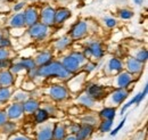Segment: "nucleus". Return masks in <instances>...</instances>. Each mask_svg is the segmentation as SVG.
<instances>
[{
  "label": "nucleus",
  "instance_id": "a878e982",
  "mask_svg": "<svg viewBox=\"0 0 148 140\" xmlns=\"http://www.w3.org/2000/svg\"><path fill=\"white\" fill-rule=\"evenodd\" d=\"M12 96V92L9 90V88L3 87L0 88V103H5L7 102Z\"/></svg>",
  "mask_w": 148,
  "mask_h": 140
},
{
  "label": "nucleus",
  "instance_id": "09e8293b",
  "mask_svg": "<svg viewBox=\"0 0 148 140\" xmlns=\"http://www.w3.org/2000/svg\"><path fill=\"white\" fill-rule=\"evenodd\" d=\"M143 1H144V0H134V2H136V3H138V5H141V3H143Z\"/></svg>",
  "mask_w": 148,
  "mask_h": 140
},
{
  "label": "nucleus",
  "instance_id": "bb28decb",
  "mask_svg": "<svg viewBox=\"0 0 148 140\" xmlns=\"http://www.w3.org/2000/svg\"><path fill=\"white\" fill-rule=\"evenodd\" d=\"M79 103L82 104L84 106H88V107H91L93 105V99L87 93V95H82L80 98H79Z\"/></svg>",
  "mask_w": 148,
  "mask_h": 140
},
{
  "label": "nucleus",
  "instance_id": "9b49d317",
  "mask_svg": "<svg viewBox=\"0 0 148 140\" xmlns=\"http://www.w3.org/2000/svg\"><path fill=\"white\" fill-rule=\"evenodd\" d=\"M86 53L92 55L93 57H96V58H101V57L104 56L103 47H101V45H100L99 42H92V43H90V45L88 46Z\"/></svg>",
  "mask_w": 148,
  "mask_h": 140
},
{
  "label": "nucleus",
  "instance_id": "79ce46f5",
  "mask_svg": "<svg viewBox=\"0 0 148 140\" xmlns=\"http://www.w3.org/2000/svg\"><path fill=\"white\" fill-rule=\"evenodd\" d=\"M25 98H26V95H25V93H21V92H18L17 95H15V99H16V100H19V99L24 100Z\"/></svg>",
  "mask_w": 148,
  "mask_h": 140
},
{
  "label": "nucleus",
  "instance_id": "4468645a",
  "mask_svg": "<svg viewBox=\"0 0 148 140\" xmlns=\"http://www.w3.org/2000/svg\"><path fill=\"white\" fill-rule=\"evenodd\" d=\"M71 16V12L66 8H60L57 12H55V18H54V23L60 24L64 23L67 18Z\"/></svg>",
  "mask_w": 148,
  "mask_h": 140
},
{
  "label": "nucleus",
  "instance_id": "c85d7f7f",
  "mask_svg": "<svg viewBox=\"0 0 148 140\" xmlns=\"http://www.w3.org/2000/svg\"><path fill=\"white\" fill-rule=\"evenodd\" d=\"M112 125H113V120H104L103 122L100 123L99 130H100L101 132H107V131H111Z\"/></svg>",
  "mask_w": 148,
  "mask_h": 140
},
{
  "label": "nucleus",
  "instance_id": "a19ab883",
  "mask_svg": "<svg viewBox=\"0 0 148 140\" xmlns=\"http://www.w3.org/2000/svg\"><path fill=\"white\" fill-rule=\"evenodd\" d=\"M9 46H10V41H9V39L2 38V40H1V43H0V47L5 48V47H9Z\"/></svg>",
  "mask_w": 148,
  "mask_h": 140
},
{
  "label": "nucleus",
  "instance_id": "ea45409f",
  "mask_svg": "<svg viewBox=\"0 0 148 140\" xmlns=\"http://www.w3.org/2000/svg\"><path fill=\"white\" fill-rule=\"evenodd\" d=\"M10 67V60L9 59H5L0 62V69H7Z\"/></svg>",
  "mask_w": 148,
  "mask_h": 140
},
{
  "label": "nucleus",
  "instance_id": "2f4dec72",
  "mask_svg": "<svg viewBox=\"0 0 148 140\" xmlns=\"http://www.w3.org/2000/svg\"><path fill=\"white\" fill-rule=\"evenodd\" d=\"M120 16L123 19H129L133 16V13L129 9H122V10H120Z\"/></svg>",
  "mask_w": 148,
  "mask_h": 140
},
{
  "label": "nucleus",
  "instance_id": "473e14b6",
  "mask_svg": "<svg viewBox=\"0 0 148 140\" xmlns=\"http://www.w3.org/2000/svg\"><path fill=\"white\" fill-rule=\"evenodd\" d=\"M2 126H3V132L5 133H9V132L14 131V129H15V124L13 122H6Z\"/></svg>",
  "mask_w": 148,
  "mask_h": 140
},
{
  "label": "nucleus",
  "instance_id": "c756f323",
  "mask_svg": "<svg viewBox=\"0 0 148 140\" xmlns=\"http://www.w3.org/2000/svg\"><path fill=\"white\" fill-rule=\"evenodd\" d=\"M147 58H148V51L146 49L140 50L139 53L137 54V56H136V59L139 60L140 63H145V62L147 60Z\"/></svg>",
  "mask_w": 148,
  "mask_h": 140
},
{
  "label": "nucleus",
  "instance_id": "4c0bfd02",
  "mask_svg": "<svg viewBox=\"0 0 148 140\" xmlns=\"http://www.w3.org/2000/svg\"><path fill=\"white\" fill-rule=\"evenodd\" d=\"M6 122H7V114L6 112L0 110V126H2Z\"/></svg>",
  "mask_w": 148,
  "mask_h": 140
},
{
  "label": "nucleus",
  "instance_id": "ddd939ff",
  "mask_svg": "<svg viewBox=\"0 0 148 140\" xmlns=\"http://www.w3.org/2000/svg\"><path fill=\"white\" fill-rule=\"evenodd\" d=\"M13 83H14L13 73L9 72V71H1L0 72V86L8 88Z\"/></svg>",
  "mask_w": 148,
  "mask_h": 140
},
{
  "label": "nucleus",
  "instance_id": "a211bd4d",
  "mask_svg": "<svg viewBox=\"0 0 148 140\" xmlns=\"http://www.w3.org/2000/svg\"><path fill=\"white\" fill-rule=\"evenodd\" d=\"M39 109V103L37 100L29 99L23 104V110L26 113H34Z\"/></svg>",
  "mask_w": 148,
  "mask_h": 140
},
{
  "label": "nucleus",
  "instance_id": "6ab92c4d",
  "mask_svg": "<svg viewBox=\"0 0 148 140\" xmlns=\"http://www.w3.org/2000/svg\"><path fill=\"white\" fill-rule=\"evenodd\" d=\"M104 92V88L101 86H98V84H92L88 88V95L95 99V98H99Z\"/></svg>",
  "mask_w": 148,
  "mask_h": 140
},
{
  "label": "nucleus",
  "instance_id": "7c9ffc66",
  "mask_svg": "<svg viewBox=\"0 0 148 140\" xmlns=\"http://www.w3.org/2000/svg\"><path fill=\"white\" fill-rule=\"evenodd\" d=\"M147 90H148V87L147 86H145L144 88V91H141V92H139L138 95H137V99H136V105H139L140 103H141V100L146 97V95H147Z\"/></svg>",
  "mask_w": 148,
  "mask_h": 140
},
{
  "label": "nucleus",
  "instance_id": "412c9836",
  "mask_svg": "<svg viewBox=\"0 0 148 140\" xmlns=\"http://www.w3.org/2000/svg\"><path fill=\"white\" fill-rule=\"evenodd\" d=\"M100 117H103L104 120H113L115 117V108L113 107H106L104 109L100 110Z\"/></svg>",
  "mask_w": 148,
  "mask_h": 140
},
{
  "label": "nucleus",
  "instance_id": "f8f14e48",
  "mask_svg": "<svg viewBox=\"0 0 148 140\" xmlns=\"http://www.w3.org/2000/svg\"><path fill=\"white\" fill-rule=\"evenodd\" d=\"M132 74H130L129 72H123L117 76V86L120 89H124L132 82Z\"/></svg>",
  "mask_w": 148,
  "mask_h": 140
},
{
  "label": "nucleus",
  "instance_id": "f704fd0d",
  "mask_svg": "<svg viewBox=\"0 0 148 140\" xmlns=\"http://www.w3.org/2000/svg\"><path fill=\"white\" fill-rule=\"evenodd\" d=\"M8 56H9V51L6 48L0 47V62L5 60V59H8Z\"/></svg>",
  "mask_w": 148,
  "mask_h": 140
},
{
  "label": "nucleus",
  "instance_id": "f257e3e1",
  "mask_svg": "<svg viewBox=\"0 0 148 140\" xmlns=\"http://www.w3.org/2000/svg\"><path fill=\"white\" fill-rule=\"evenodd\" d=\"M36 73L39 76H58L60 79H66L71 74L58 62H50L49 64L39 67Z\"/></svg>",
  "mask_w": 148,
  "mask_h": 140
},
{
  "label": "nucleus",
  "instance_id": "a18cd8bd",
  "mask_svg": "<svg viewBox=\"0 0 148 140\" xmlns=\"http://www.w3.org/2000/svg\"><path fill=\"white\" fill-rule=\"evenodd\" d=\"M23 7H24V2H19L18 5H16V6L14 7V10H16V12H17V10H19V9H22Z\"/></svg>",
  "mask_w": 148,
  "mask_h": 140
},
{
  "label": "nucleus",
  "instance_id": "20e7f679",
  "mask_svg": "<svg viewBox=\"0 0 148 140\" xmlns=\"http://www.w3.org/2000/svg\"><path fill=\"white\" fill-rule=\"evenodd\" d=\"M49 93H50L51 98H54L55 100H64L67 97V90L63 86H54V87H51Z\"/></svg>",
  "mask_w": 148,
  "mask_h": 140
},
{
  "label": "nucleus",
  "instance_id": "dca6fc26",
  "mask_svg": "<svg viewBox=\"0 0 148 140\" xmlns=\"http://www.w3.org/2000/svg\"><path fill=\"white\" fill-rule=\"evenodd\" d=\"M37 140H53V129H51V126H49V125L43 126L38 132Z\"/></svg>",
  "mask_w": 148,
  "mask_h": 140
},
{
  "label": "nucleus",
  "instance_id": "37998d69",
  "mask_svg": "<svg viewBox=\"0 0 148 140\" xmlns=\"http://www.w3.org/2000/svg\"><path fill=\"white\" fill-rule=\"evenodd\" d=\"M79 129H80V125H79V124H73V125L71 126V131H72L73 133H75V135H76V132L79 131Z\"/></svg>",
  "mask_w": 148,
  "mask_h": 140
},
{
  "label": "nucleus",
  "instance_id": "e433bc0d",
  "mask_svg": "<svg viewBox=\"0 0 148 140\" xmlns=\"http://www.w3.org/2000/svg\"><path fill=\"white\" fill-rule=\"evenodd\" d=\"M10 70H12L13 73H18V72H21L22 70H24V66H23L22 63H17V64H14V65L10 67Z\"/></svg>",
  "mask_w": 148,
  "mask_h": 140
},
{
  "label": "nucleus",
  "instance_id": "c9c22d12",
  "mask_svg": "<svg viewBox=\"0 0 148 140\" xmlns=\"http://www.w3.org/2000/svg\"><path fill=\"white\" fill-rule=\"evenodd\" d=\"M125 121H127V117H124V120H122V121H121V123H120V124H119V125H117V126H116V128H115V129L112 131L111 136H116V135H117V132H119V131L122 129V126L124 125Z\"/></svg>",
  "mask_w": 148,
  "mask_h": 140
},
{
  "label": "nucleus",
  "instance_id": "cd10ccee",
  "mask_svg": "<svg viewBox=\"0 0 148 140\" xmlns=\"http://www.w3.org/2000/svg\"><path fill=\"white\" fill-rule=\"evenodd\" d=\"M21 63L23 64L24 69H27V70H30V71H33L37 69V67H36V66H37L36 62H34L33 59H31V58H25V59H23Z\"/></svg>",
  "mask_w": 148,
  "mask_h": 140
},
{
  "label": "nucleus",
  "instance_id": "b1692460",
  "mask_svg": "<svg viewBox=\"0 0 148 140\" xmlns=\"http://www.w3.org/2000/svg\"><path fill=\"white\" fill-rule=\"evenodd\" d=\"M70 43H71V39H70L69 36H64V38H62V39H59V40L56 41L55 48L57 50H63V49H65Z\"/></svg>",
  "mask_w": 148,
  "mask_h": 140
},
{
  "label": "nucleus",
  "instance_id": "58836bf2",
  "mask_svg": "<svg viewBox=\"0 0 148 140\" xmlns=\"http://www.w3.org/2000/svg\"><path fill=\"white\" fill-rule=\"evenodd\" d=\"M105 24L108 26V27H114L116 25V21L114 18H106L105 19Z\"/></svg>",
  "mask_w": 148,
  "mask_h": 140
},
{
  "label": "nucleus",
  "instance_id": "2eb2a0df",
  "mask_svg": "<svg viewBox=\"0 0 148 140\" xmlns=\"http://www.w3.org/2000/svg\"><path fill=\"white\" fill-rule=\"evenodd\" d=\"M66 137V129L63 124H56L53 129V140H64Z\"/></svg>",
  "mask_w": 148,
  "mask_h": 140
},
{
  "label": "nucleus",
  "instance_id": "f3484780",
  "mask_svg": "<svg viewBox=\"0 0 148 140\" xmlns=\"http://www.w3.org/2000/svg\"><path fill=\"white\" fill-rule=\"evenodd\" d=\"M128 97V91H125L124 89H117L113 96H112V100L115 104H121L122 102H124V99Z\"/></svg>",
  "mask_w": 148,
  "mask_h": 140
},
{
  "label": "nucleus",
  "instance_id": "393cba45",
  "mask_svg": "<svg viewBox=\"0 0 148 140\" xmlns=\"http://www.w3.org/2000/svg\"><path fill=\"white\" fill-rule=\"evenodd\" d=\"M49 117V113L46 109H38L36 113V122L37 123H42L47 121Z\"/></svg>",
  "mask_w": 148,
  "mask_h": 140
},
{
  "label": "nucleus",
  "instance_id": "c03bdc74",
  "mask_svg": "<svg viewBox=\"0 0 148 140\" xmlns=\"http://www.w3.org/2000/svg\"><path fill=\"white\" fill-rule=\"evenodd\" d=\"M96 66H97L96 64H88V65L86 66V67H87V72H91L92 70L96 69Z\"/></svg>",
  "mask_w": 148,
  "mask_h": 140
},
{
  "label": "nucleus",
  "instance_id": "0eeeda50",
  "mask_svg": "<svg viewBox=\"0 0 148 140\" xmlns=\"http://www.w3.org/2000/svg\"><path fill=\"white\" fill-rule=\"evenodd\" d=\"M92 131H93L92 126L89 125V124L80 125V129H79V131L76 132L75 138H76V140H88L91 137Z\"/></svg>",
  "mask_w": 148,
  "mask_h": 140
},
{
  "label": "nucleus",
  "instance_id": "6e6552de",
  "mask_svg": "<svg viewBox=\"0 0 148 140\" xmlns=\"http://www.w3.org/2000/svg\"><path fill=\"white\" fill-rule=\"evenodd\" d=\"M23 14H24L25 24H27L29 26H32V25H34V24L38 23L39 16H38V12L34 8L30 7V8H27V9L25 10V13H23Z\"/></svg>",
  "mask_w": 148,
  "mask_h": 140
},
{
  "label": "nucleus",
  "instance_id": "f03ea898",
  "mask_svg": "<svg viewBox=\"0 0 148 140\" xmlns=\"http://www.w3.org/2000/svg\"><path fill=\"white\" fill-rule=\"evenodd\" d=\"M86 60V57L82 54L79 53H72L69 55L67 57L64 58L62 65L65 67V70H67L70 73H73L79 69V66Z\"/></svg>",
  "mask_w": 148,
  "mask_h": 140
},
{
  "label": "nucleus",
  "instance_id": "39448f33",
  "mask_svg": "<svg viewBox=\"0 0 148 140\" xmlns=\"http://www.w3.org/2000/svg\"><path fill=\"white\" fill-rule=\"evenodd\" d=\"M87 33V23L86 22H79L74 25L71 30V38L80 39Z\"/></svg>",
  "mask_w": 148,
  "mask_h": 140
},
{
  "label": "nucleus",
  "instance_id": "de8ad7c7",
  "mask_svg": "<svg viewBox=\"0 0 148 140\" xmlns=\"http://www.w3.org/2000/svg\"><path fill=\"white\" fill-rule=\"evenodd\" d=\"M64 140H76V138H75V136H69V137H65Z\"/></svg>",
  "mask_w": 148,
  "mask_h": 140
},
{
  "label": "nucleus",
  "instance_id": "423d86ee",
  "mask_svg": "<svg viewBox=\"0 0 148 140\" xmlns=\"http://www.w3.org/2000/svg\"><path fill=\"white\" fill-rule=\"evenodd\" d=\"M54 18H55V10L51 7H46L41 12V21L42 24L45 25H51L54 24Z\"/></svg>",
  "mask_w": 148,
  "mask_h": 140
},
{
  "label": "nucleus",
  "instance_id": "7ed1b4c3",
  "mask_svg": "<svg viewBox=\"0 0 148 140\" xmlns=\"http://www.w3.org/2000/svg\"><path fill=\"white\" fill-rule=\"evenodd\" d=\"M47 31H48V26L42 24V23H37L34 25H32L29 30V33L32 38H36V39H43L46 34H47Z\"/></svg>",
  "mask_w": 148,
  "mask_h": 140
},
{
  "label": "nucleus",
  "instance_id": "4be33fe9",
  "mask_svg": "<svg viewBox=\"0 0 148 140\" xmlns=\"http://www.w3.org/2000/svg\"><path fill=\"white\" fill-rule=\"evenodd\" d=\"M25 24V19H24V14H17L10 21V25L13 27H22Z\"/></svg>",
  "mask_w": 148,
  "mask_h": 140
},
{
  "label": "nucleus",
  "instance_id": "aec40b11",
  "mask_svg": "<svg viewBox=\"0 0 148 140\" xmlns=\"http://www.w3.org/2000/svg\"><path fill=\"white\" fill-rule=\"evenodd\" d=\"M51 58H53V55L50 53H42L37 57L36 64L40 65V66H45L51 62Z\"/></svg>",
  "mask_w": 148,
  "mask_h": 140
},
{
  "label": "nucleus",
  "instance_id": "1a4fd4ad",
  "mask_svg": "<svg viewBox=\"0 0 148 140\" xmlns=\"http://www.w3.org/2000/svg\"><path fill=\"white\" fill-rule=\"evenodd\" d=\"M23 112H24V110H23V104H21V103H15V104H13V105L8 108L7 117L13 119V120L18 119V117L22 116Z\"/></svg>",
  "mask_w": 148,
  "mask_h": 140
},
{
  "label": "nucleus",
  "instance_id": "72a5a7b5",
  "mask_svg": "<svg viewBox=\"0 0 148 140\" xmlns=\"http://www.w3.org/2000/svg\"><path fill=\"white\" fill-rule=\"evenodd\" d=\"M136 99H137V95H136V96H134V97H133V98H132V99L130 100L129 103H127L125 105H124L123 107H122V109H121V114H122V115L124 114V112H125V110H127V109L129 108L130 106L133 105V104H136Z\"/></svg>",
  "mask_w": 148,
  "mask_h": 140
},
{
  "label": "nucleus",
  "instance_id": "49530a36",
  "mask_svg": "<svg viewBox=\"0 0 148 140\" xmlns=\"http://www.w3.org/2000/svg\"><path fill=\"white\" fill-rule=\"evenodd\" d=\"M13 140H30V139H27L26 137H21V136H19V137H16V138H14Z\"/></svg>",
  "mask_w": 148,
  "mask_h": 140
},
{
  "label": "nucleus",
  "instance_id": "5701e85b",
  "mask_svg": "<svg viewBox=\"0 0 148 140\" xmlns=\"http://www.w3.org/2000/svg\"><path fill=\"white\" fill-rule=\"evenodd\" d=\"M108 67L113 72H120V71H122V69H123V65H122V63H121V60L119 58H115L114 57V58H112L111 60H110Z\"/></svg>",
  "mask_w": 148,
  "mask_h": 140
},
{
  "label": "nucleus",
  "instance_id": "9d476101",
  "mask_svg": "<svg viewBox=\"0 0 148 140\" xmlns=\"http://www.w3.org/2000/svg\"><path fill=\"white\" fill-rule=\"evenodd\" d=\"M127 67L130 74H137V73H140L143 70V63H140L133 57H130L127 62Z\"/></svg>",
  "mask_w": 148,
  "mask_h": 140
},
{
  "label": "nucleus",
  "instance_id": "8fccbe9b",
  "mask_svg": "<svg viewBox=\"0 0 148 140\" xmlns=\"http://www.w3.org/2000/svg\"><path fill=\"white\" fill-rule=\"evenodd\" d=\"M1 40H2V33L0 32V43H1Z\"/></svg>",
  "mask_w": 148,
  "mask_h": 140
}]
</instances>
